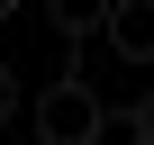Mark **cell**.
I'll return each instance as SVG.
<instances>
[{"label":"cell","instance_id":"1","mask_svg":"<svg viewBox=\"0 0 154 145\" xmlns=\"http://www.w3.org/2000/svg\"><path fill=\"white\" fill-rule=\"evenodd\" d=\"M27 118H36V136H45V145H91V127H100V91L82 82V72H63V82H45V91H36V109H27Z\"/></svg>","mask_w":154,"mask_h":145},{"label":"cell","instance_id":"2","mask_svg":"<svg viewBox=\"0 0 154 145\" xmlns=\"http://www.w3.org/2000/svg\"><path fill=\"white\" fill-rule=\"evenodd\" d=\"M100 36H109V54H127V63H154V0H109Z\"/></svg>","mask_w":154,"mask_h":145},{"label":"cell","instance_id":"3","mask_svg":"<svg viewBox=\"0 0 154 145\" xmlns=\"http://www.w3.org/2000/svg\"><path fill=\"white\" fill-rule=\"evenodd\" d=\"M45 18H54L63 36H100V18H109V0H45Z\"/></svg>","mask_w":154,"mask_h":145},{"label":"cell","instance_id":"4","mask_svg":"<svg viewBox=\"0 0 154 145\" xmlns=\"http://www.w3.org/2000/svg\"><path fill=\"white\" fill-rule=\"evenodd\" d=\"M127 118H136V145H154V91H145V100H136Z\"/></svg>","mask_w":154,"mask_h":145},{"label":"cell","instance_id":"5","mask_svg":"<svg viewBox=\"0 0 154 145\" xmlns=\"http://www.w3.org/2000/svg\"><path fill=\"white\" fill-rule=\"evenodd\" d=\"M0 118H18V82H9V63H0Z\"/></svg>","mask_w":154,"mask_h":145},{"label":"cell","instance_id":"6","mask_svg":"<svg viewBox=\"0 0 154 145\" xmlns=\"http://www.w3.org/2000/svg\"><path fill=\"white\" fill-rule=\"evenodd\" d=\"M9 9H27V0H0V18H9Z\"/></svg>","mask_w":154,"mask_h":145}]
</instances>
